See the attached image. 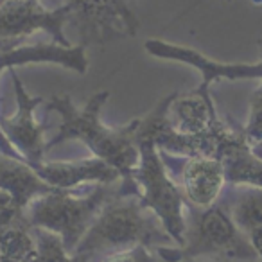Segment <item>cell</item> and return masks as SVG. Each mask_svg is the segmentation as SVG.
I'll use <instances>...</instances> for the list:
<instances>
[{"instance_id":"1","label":"cell","mask_w":262,"mask_h":262,"mask_svg":"<svg viewBox=\"0 0 262 262\" xmlns=\"http://www.w3.org/2000/svg\"><path fill=\"white\" fill-rule=\"evenodd\" d=\"M108 97L110 92H97L88 99L86 106L79 110L67 94L52 95L47 110H54L61 115V126L54 139L47 142V149L65 140H81L94 157L101 158L119 171V194L140 196L139 183L133 178V172L140 162V149L135 140L139 119H133L129 124L120 127L104 126L101 122V110Z\"/></svg>"},{"instance_id":"2","label":"cell","mask_w":262,"mask_h":262,"mask_svg":"<svg viewBox=\"0 0 262 262\" xmlns=\"http://www.w3.org/2000/svg\"><path fill=\"white\" fill-rule=\"evenodd\" d=\"M144 244L147 248L178 246L157 214L142 205L139 196L117 192L104 207L74 255L84 262H99L106 255Z\"/></svg>"},{"instance_id":"3","label":"cell","mask_w":262,"mask_h":262,"mask_svg":"<svg viewBox=\"0 0 262 262\" xmlns=\"http://www.w3.org/2000/svg\"><path fill=\"white\" fill-rule=\"evenodd\" d=\"M185 243L182 248H155L165 262L180 258H205L215 262H260L246 233L232 219L230 208L223 198L208 208L187 205Z\"/></svg>"},{"instance_id":"4","label":"cell","mask_w":262,"mask_h":262,"mask_svg":"<svg viewBox=\"0 0 262 262\" xmlns=\"http://www.w3.org/2000/svg\"><path fill=\"white\" fill-rule=\"evenodd\" d=\"M119 183H99L88 194L79 189L41 194L26 208V219L34 228H45L61 237L65 248L74 253L77 244L88 232L101 208L119 192Z\"/></svg>"},{"instance_id":"5","label":"cell","mask_w":262,"mask_h":262,"mask_svg":"<svg viewBox=\"0 0 262 262\" xmlns=\"http://www.w3.org/2000/svg\"><path fill=\"white\" fill-rule=\"evenodd\" d=\"M135 140L140 149V162L133 172V178L139 183L140 201L160 217L169 235L174 239L178 248H182L185 243V212L189 203L165 167L160 149L155 146L153 140L139 137L137 131Z\"/></svg>"},{"instance_id":"6","label":"cell","mask_w":262,"mask_h":262,"mask_svg":"<svg viewBox=\"0 0 262 262\" xmlns=\"http://www.w3.org/2000/svg\"><path fill=\"white\" fill-rule=\"evenodd\" d=\"M72 16V2L47 9L40 0H0V40L22 43L26 36L45 31L52 36L54 43L72 47L63 33L65 24Z\"/></svg>"},{"instance_id":"7","label":"cell","mask_w":262,"mask_h":262,"mask_svg":"<svg viewBox=\"0 0 262 262\" xmlns=\"http://www.w3.org/2000/svg\"><path fill=\"white\" fill-rule=\"evenodd\" d=\"M160 155L190 207L208 208L217 203L226 187L225 169L219 158L176 157L165 151H160Z\"/></svg>"},{"instance_id":"8","label":"cell","mask_w":262,"mask_h":262,"mask_svg":"<svg viewBox=\"0 0 262 262\" xmlns=\"http://www.w3.org/2000/svg\"><path fill=\"white\" fill-rule=\"evenodd\" d=\"M9 76L16 97V113L13 117L0 115V129L6 139L15 146V149L22 155L24 160L33 165L43 160V153L47 151L45 126L34 117V110L43 104V99L29 95L13 67L9 69Z\"/></svg>"},{"instance_id":"9","label":"cell","mask_w":262,"mask_h":262,"mask_svg":"<svg viewBox=\"0 0 262 262\" xmlns=\"http://www.w3.org/2000/svg\"><path fill=\"white\" fill-rule=\"evenodd\" d=\"M72 2L74 16L83 27V40H110L115 36H133L139 20L124 0H67Z\"/></svg>"},{"instance_id":"10","label":"cell","mask_w":262,"mask_h":262,"mask_svg":"<svg viewBox=\"0 0 262 262\" xmlns=\"http://www.w3.org/2000/svg\"><path fill=\"white\" fill-rule=\"evenodd\" d=\"M27 63H58L65 69L76 70L77 74H86L88 59L84 52V43L61 47L58 43H34V45H18L0 52V74L4 69H11L15 65H27ZM0 153L13 158L24 157L15 149L11 142L0 129Z\"/></svg>"},{"instance_id":"11","label":"cell","mask_w":262,"mask_h":262,"mask_svg":"<svg viewBox=\"0 0 262 262\" xmlns=\"http://www.w3.org/2000/svg\"><path fill=\"white\" fill-rule=\"evenodd\" d=\"M167 119L180 135L192 139H208L225 127V122L215 113L210 92L203 84L189 94L172 95Z\"/></svg>"},{"instance_id":"12","label":"cell","mask_w":262,"mask_h":262,"mask_svg":"<svg viewBox=\"0 0 262 262\" xmlns=\"http://www.w3.org/2000/svg\"><path fill=\"white\" fill-rule=\"evenodd\" d=\"M31 167L41 176L47 183H51L56 189L74 190L79 189L84 183H119L120 174L115 167L106 164L104 160L97 157L83 158V160H72V162H38Z\"/></svg>"},{"instance_id":"13","label":"cell","mask_w":262,"mask_h":262,"mask_svg":"<svg viewBox=\"0 0 262 262\" xmlns=\"http://www.w3.org/2000/svg\"><path fill=\"white\" fill-rule=\"evenodd\" d=\"M149 54L160 59H172V61H183L194 65L201 74H203V86H210V83L217 79H243V77H262V63L258 65H221V63L210 61L203 58L200 52L192 49L180 47V45L165 43L160 40H147L144 43Z\"/></svg>"},{"instance_id":"14","label":"cell","mask_w":262,"mask_h":262,"mask_svg":"<svg viewBox=\"0 0 262 262\" xmlns=\"http://www.w3.org/2000/svg\"><path fill=\"white\" fill-rule=\"evenodd\" d=\"M217 158L225 169L226 185L262 189V158L251 151V146L244 139V131L230 127L219 146Z\"/></svg>"},{"instance_id":"15","label":"cell","mask_w":262,"mask_h":262,"mask_svg":"<svg viewBox=\"0 0 262 262\" xmlns=\"http://www.w3.org/2000/svg\"><path fill=\"white\" fill-rule=\"evenodd\" d=\"M0 189L11 194L24 210L34 198L58 190L45 182L26 160L4 153H0Z\"/></svg>"},{"instance_id":"16","label":"cell","mask_w":262,"mask_h":262,"mask_svg":"<svg viewBox=\"0 0 262 262\" xmlns=\"http://www.w3.org/2000/svg\"><path fill=\"white\" fill-rule=\"evenodd\" d=\"M221 198L228 205L232 219L246 237L253 230L262 228V189L226 185Z\"/></svg>"},{"instance_id":"17","label":"cell","mask_w":262,"mask_h":262,"mask_svg":"<svg viewBox=\"0 0 262 262\" xmlns=\"http://www.w3.org/2000/svg\"><path fill=\"white\" fill-rule=\"evenodd\" d=\"M36 251L33 226L27 223V219H22L0 232V253L11 262H33Z\"/></svg>"},{"instance_id":"18","label":"cell","mask_w":262,"mask_h":262,"mask_svg":"<svg viewBox=\"0 0 262 262\" xmlns=\"http://www.w3.org/2000/svg\"><path fill=\"white\" fill-rule=\"evenodd\" d=\"M34 239H36V257L33 262H84L74 253H70L63 244L61 237L49 232L45 228H34Z\"/></svg>"},{"instance_id":"19","label":"cell","mask_w":262,"mask_h":262,"mask_svg":"<svg viewBox=\"0 0 262 262\" xmlns=\"http://www.w3.org/2000/svg\"><path fill=\"white\" fill-rule=\"evenodd\" d=\"M243 131H244V139H246V142L250 146L262 142V83L255 90L253 97H251L250 115H248V122Z\"/></svg>"},{"instance_id":"20","label":"cell","mask_w":262,"mask_h":262,"mask_svg":"<svg viewBox=\"0 0 262 262\" xmlns=\"http://www.w3.org/2000/svg\"><path fill=\"white\" fill-rule=\"evenodd\" d=\"M99 262H158V255L153 248L139 244V246H133V248H127V250L106 255V257L101 258Z\"/></svg>"},{"instance_id":"21","label":"cell","mask_w":262,"mask_h":262,"mask_svg":"<svg viewBox=\"0 0 262 262\" xmlns=\"http://www.w3.org/2000/svg\"><path fill=\"white\" fill-rule=\"evenodd\" d=\"M22 219H26V210L16 203L11 194L0 189V232Z\"/></svg>"},{"instance_id":"22","label":"cell","mask_w":262,"mask_h":262,"mask_svg":"<svg viewBox=\"0 0 262 262\" xmlns=\"http://www.w3.org/2000/svg\"><path fill=\"white\" fill-rule=\"evenodd\" d=\"M248 239H250L253 250L257 251L258 260L262 262V228H257V230H253V232H250L248 233Z\"/></svg>"},{"instance_id":"23","label":"cell","mask_w":262,"mask_h":262,"mask_svg":"<svg viewBox=\"0 0 262 262\" xmlns=\"http://www.w3.org/2000/svg\"><path fill=\"white\" fill-rule=\"evenodd\" d=\"M22 43H15V41H6V40H0V52L2 51H8V49H13V47H18Z\"/></svg>"},{"instance_id":"24","label":"cell","mask_w":262,"mask_h":262,"mask_svg":"<svg viewBox=\"0 0 262 262\" xmlns=\"http://www.w3.org/2000/svg\"><path fill=\"white\" fill-rule=\"evenodd\" d=\"M158 262H165V260H162V258L158 257ZM176 262H215V260H205V258H180V260H176Z\"/></svg>"},{"instance_id":"25","label":"cell","mask_w":262,"mask_h":262,"mask_svg":"<svg viewBox=\"0 0 262 262\" xmlns=\"http://www.w3.org/2000/svg\"><path fill=\"white\" fill-rule=\"evenodd\" d=\"M251 151H253L255 155H257L258 158H262V142L255 144V146H251Z\"/></svg>"},{"instance_id":"26","label":"cell","mask_w":262,"mask_h":262,"mask_svg":"<svg viewBox=\"0 0 262 262\" xmlns=\"http://www.w3.org/2000/svg\"><path fill=\"white\" fill-rule=\"evenodd\" d=\"M0 262H11V260H9V258H8V257H4V255L0 253Z\"/></svg>"},{"instance_id":"27","label":"cell","mask_w":262,"mask_h":262,"mask_svg":"<svg viewBox=\"0 0 262 262\" xmlns=\"http://www.w3.org/2000/svg\"><path fill=\"white\" fill-rule=\"evenodd\" d=\"M260 51H262V41H260Z\"/></svg>"}]
</instances>
